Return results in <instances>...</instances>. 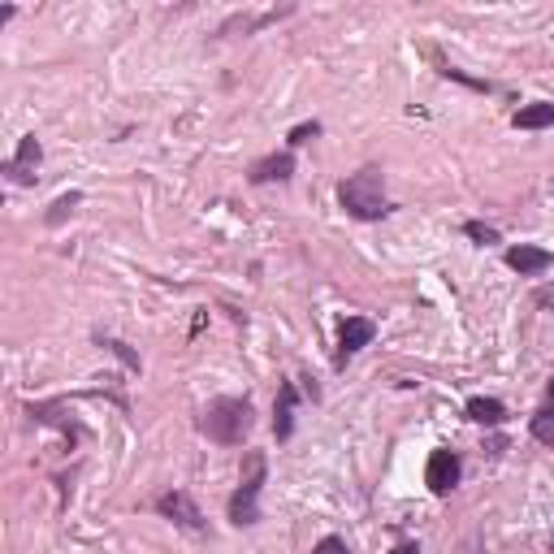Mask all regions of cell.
<instances>
[{"label":"cell","instance_id":"cell-16","mask_svg":"<svg viewBox=\"0 0 554 554\" xmlns=\"http://www.w3.org/2000/svg\"><path fill=\"white\" fill-rule=\"evenodd\" d=\"M312 554H351V550H347L342 537H321V541L312 546Z\"/></svg>","mask_w":554,"mask_h":554},{"label":"cell","instance_id":"cell-8","mask_svg":"<svg viewBox=\"0 0 554 554\" xmlns=\"http://www.w3.org/2000/svg\"><path fill=\"white\" fill-rule=\"evenodd\" d=\"M506 265L515 268V273H546L554 265V256L546 247H529V242H520V247H511L506 251Z\"/></svg>","mask_w":554,"mask_h":554},{"label":"cell","instance_id":"cell-3","mask_svg":"<svg viewBox=\"0 0 554 554\" xmlns=\"http://www.w3.org/2000/svg\"><path fill=\"white\" fill-rule=\"evenodd\" d=\"M265 451H247L242 459V481L234 489V498H230V520L234 524H260V485H265Z\"/></svg>","mask_w":554,"mask_h":554},{"label":"cell","instance_id":"cell-19","mask_svg":"<svg viewBox=\"0 0 554 554\" xmlns=\"http://www.w3.org/2000/svg\"><path fill=\"white\" fill-rule=\"evenodd\" d=\"M394 554H420V546H416V541H403V546H399Z\"/></svg>","mask_w":554,"mask_h":554},{"label":"cell","instance_id":"cell-12","mask_svg":"<svg viewBox=\"0 0 554 554\" xmlns=\"http://www.w3.org/2000/svg\"><path fill=\"white\" fill-rule=\"evenodd\" d=\"M515 126L520 130H541V126H554V104H524L515 113Z\"/></svg>","mask_w":554,"mask_h":554},{"label":"cell","instance_id":"cell-14","mask_svg":"<svg viewBox=\"0 0 554 554\" xmlns=\"http://www.w3.org/2000/svg\"><path fill=\"white\" fill-rule=\"evenodd\" d=\"M463 234H468V239H477V242H485V247H489V242H498V230H494V225H485V221H468V225H463Z\"/></svg>","mask_w":554,"mask_h":554},{"label":"cell","instance_id":"cell-22","mask_svg":"<svg viewBox=\"0 0 554 554\" xmlns=\"http://www.w3.org/2000/svg\"><path fill=\"white\" fill-rule=\"evenodd\" d=\"M550 554H554V541H550Z\"/></svg>","mask_w":554,"mask_h":554},{"label":"cell","instance_id":"cell-7","mask_svg":"<svg viewBox=\"0 0 554 554\" xmlns=\"http://www.w3.org/2000/svg\"><path fill=\"white\" fill-rule=\"evenodd\" d=\"M156 506H161V515H169V520H173V524H182V529H204V515H199V506H195L191 498L182 494V489L165 494V498H161Z\"/></svg>","mask_w":554,"mask_h":554},{"label":"cell","instance_id":"cell-5","mask_svg":"<svg viewBox=\"0 0 554 554\" xmlns=\"http://www.w3.org/2000/svg\"><path fill=\"white\" fill-rule=\"evenodd\" d=\"M373 334H377V330H373V321H364V316H347V321H342V330H338V364H347L356 351H360V347H368V342H373Z\"/></svg>","mask_w":554,"mask_h":554},{"label":"cell","instance_id":"cell-17","mask_svg":"<svg viewBox=\"0 0 554 554\" xmlns=\"http://www.w3.org/2000/svg\"><path fill=\"white\" fill-rule=\"evenodd\" d=\"M316 135H321V126H316V121H308V126H295V130H290V144H308V139H316Z\"/></svg>","mask_w":554,"mask_h":554},{"label":"cell","instance_id":"cell-6","mask_svg":"<svg viewBox=\"0 0 554 554\" xmlns=\"http://www.w3.org/2000/svg\"><path fill=\"white\" fill-rule=\"evenodd\" d=\"M40 161H44V147H40L35 135H26L22 144H18V156L4 165V173H9L13 182H22L26 187V182H35V165H40Z\"/></svg>","mask_w":554,"mask_h":554},{"label":"cell","instance_id":"cell-1","mask_svg":"<svg viewBox=\"0 0 554 554\" xmlns=\"http://www.w3.org/2000/svg\"><path fill=\"white\" fill-rule=\"evenodd\" d=\"M338 199H342V208H347L356 221H382L390 208H394V204L386 199V182H382L377 169L351 173V178L338 187Z\"/></svg>","mask_w":554,"mask_h":554},{"label":"cell","instance_id":"cell-2","mask_svg":"<svg viewBox=\"0 0 554 554\" xmlns=\"http://www.w3.org/2000/svg\"><path fill=\"white\" fill-rule=\"evenodd\" d=\"M199 429L221 446H239L242 437L251 434V403L247 399H217V403L204 408Z\"/></svg>","mask_w":554,"mask_h":554},{"label":"cell","instance_id":"cell-13","mask_svg":"<svg viewBox=\"0 0 554 554\" xmlns=\"http://www.w3.org/2000/svg\"><path fill=\"white\" fill-rule=\"evenodd\" d=\"M532 437L554 446V411H537V416H532Z\"/></svg>","mask_w":554,"mask_h":554},{"label":"cell","instance_id":"cell-21","mask_svg":"<svg viewBox=\"0 0 554 554\" xmlns=\"http://www.w3.org/2000/svg\"><path fill=\"white\" fill-rule=\"evenodd\" d=\"M550 403H554V382H550Z\"/></svg>","mask_w":554,"mask_h":554},{"label":"cell","instance_id":"cell-15","mask_svg":"<svg viewBox=\"0 0 554 554\" xmlns=\"http://www.w3.org/2000/svg\"><path fill=\"white\" fill-rule=\"evenodd\" d=\"M74 204H78V195H61L57 204H52V213H48V225H57V221H66V213H74Z\"/></svg>","mask_w":554,"mask_h":554},{"label":"cell","instance_id":"cell-11","mask_svg":"<svg viewBox=\"0 0 554 554\" xmlns=\"http://www.w3.org/2000/svg\"><path fill=\"white\" fill-rule=\"evenodd\" d=\"M468 420H477V425H503L506 420V408L498 399H468Z\"/></svg>","mask_w":554,"mask_h":554},{"label":"cell","instance_id":"cell-9","mask_svg":"<svg viewBox=\"0 0 554 554\" xmlns=\"http://www.w3.org/2000/svg\"><path fill=\"white\" fill-rule=\"evenodd\" d=\"M295 403H299L295 386L282 382V390H277V408H273V434H277V442H286V437L295 434Z\"/></svg>","mask_w":554,"mask_h":554},{"label":"cell","instance_id":"cell-20","mask_svg":"<svg viewBox=\"0 0 554 554\" xmlns=\"http://www.w3.org/2000/svg\"><path fill=\"white\" fill-rule=\"evenodd\" d=\"M537 303H546V308H554V290H541V295H537Z\"/></svg>","mask_w":554,"mask_h":554},{"label":"cell","instance_id":"cell-10","mask_svg":"<svg viewBox=\"0 0 554 554\" xmlns=\"http://www.w3.org/2000/svg\"><path fill=\"white\" fill-rule=\"evenodd\" d=\"M290 169H295V156H290V152L268 156V161H256V165H251V182H286Z\"/></svg>","mask_w":554,"mask_h":554},{"label":"cell","instance_id":"cell-18","mask_svg":"<svg viewBox=\"0 0 554 554\" xmlns=\"http://www.w3.org/2000/svg\"><path fill=\"white\" fill-rule=\"evenodd\" d=\"M455 554H485L481 550V537H477V532H472V537H463V546H459Z\"/></svg>","mask_w":554,"mask_h":554},{"label":"cell","instance_id":"cell-4","mask_svg":"<svg viewBox=\"0 0 554 554\" xmlns=\"http://www.w3.org/2000/svg\"><path fill=\"white\" fill-rule=\"evenodd\" d=\"M459 455L455 451H434L429 455V463H425V485L434 489V494H451L459 485Z\"/></svg>","mask_w":554,"mask_h":554}]
</instances>
